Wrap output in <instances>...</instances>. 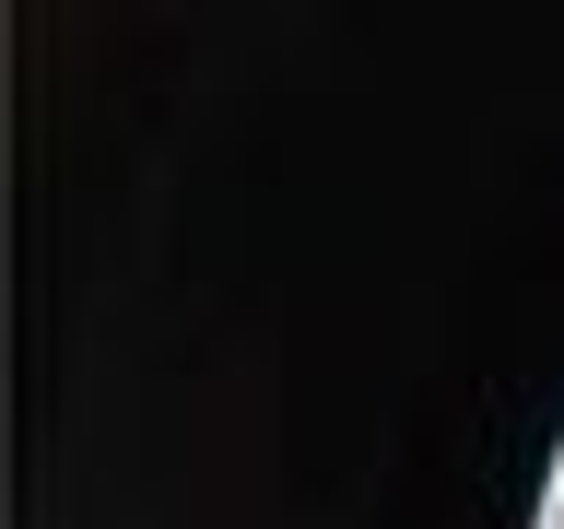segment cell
Instances as JSON below:
<instances>
[{
	"label": "cell",
	"mask_w": 564,
	"mask_h": 529,
	"mask_svg": "<svg viewBox=\"0 0 564 529\" xmlns=\"http://www.w3.org/2000/svg\"><path fill=\"white\" fill-rule=\"evenodd\" d=\"M553 529H564V506H553Z\"/></svg>",
	"instance_id": "cell-1"
}]
</instances>
